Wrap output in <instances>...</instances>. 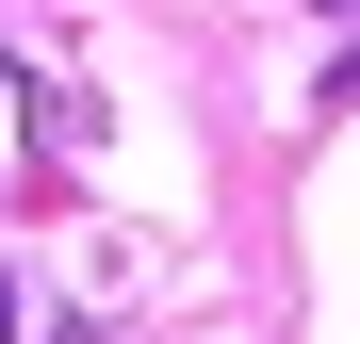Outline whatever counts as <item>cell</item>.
Returning <instances> with one entry per match:
<instances>
[{"instance_id": "cell-1", "label": "cell", "mask_w": 360, "mask_h": 344, "mask_svg": "<svg viewBox=\"0 0 360 344\" xmlns=\"http://www.w3.org/2000/svg\"><path fill=\"white\" fill-rule=\"evenodd\" d=\"M311 17H360V0H311Z\"/></svg>"}]
</instances>
